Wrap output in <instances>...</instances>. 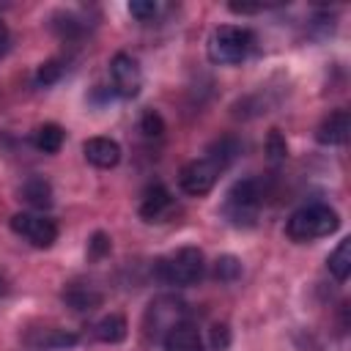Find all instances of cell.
<instances>
[{"label": "cell", "mask_w": 351, "mask_h": 351, "mask_svg": "<svg viewBox=\"0 0 351 351\" xmlns=\"http://www.w3.org/2000/svg\"><path fill=\"white\" fill-rule=\"evenodd\" d=\"M326 263H329L332 277H335L337 282H346L348 274H351V239H343V241L335 247V252L329 255Z\"/></svg>", "instance_id": "cell-19"}, {"label": "cell", "mask_w": 351, "mask_h": 351, "mask_svg": "<svg viewBox=\"0 0 351 351\" xmlns=\"http://www.w3.org/2000/svg\"><path fill=\"white\" fill-rule=\"evenodd\" d=\"M63 140H66V132L58 123H41L33 132V145L38 151H44V154H58L60 145H63Z\"/></svg>", "instance_id": "cell-17"}, {"label": "cell", "mask_w": 351, "mask_h": 351, "mask_svg": "<svg viewBox=\"0 0 351 351\" xmlns=\"http://www.w3.org/2000/svg\"><path fill=\"white\" fill-rule=\"evenodd\" d=\"M140 132H143L145 137H162V132H165L162 115H159L156 110H145L143 118H140Z\"/></svg>", "instance_id": "cell-23"}, {"label": "cell", "mask_w": 351, "mask_h": 351, "mask_svg": "<svg viewBox=\"0 0 351 351\" xmlns=\"http://www.w3.org/2000/svg\"><path fill=\"white\" fill-rule=\"evenodd\" d=\"M219 173H222V167H219L211 156H200V159H192V162H186V165L181 167L178 184H181V189H184L186 195L200 197V195H206V192L214 189Z\"/></svg>", "instance_id": "cell-6"}, {"label": "cell", "mask_w": 351, "mask_h": 351, "mask_svg": "<svg viewBox=\"0 0 351 351\" xmlns=\"http://www.w3.org/2000/svg\"><path fill=\"white\" fill-rule=\"evenodd\" d=\"M82 154L93 167H101V170H110L121 162V145L110 137H88L82 143Z\"/></svg>", "instance_id": "cell-12"}, {"label": "cell", "mask_w": 351, "mask_h": 351, "mask_svg": "<svg viewBox=\"0 0 351 351\" xmlns=\"http://www.w3.org/2000/svg\"><path fill=\"white\" fill-rule=\"evenodd\" d=\"M77 340L80 337L74 332L58 329V326H44V329H36L25 337L30 351H66V348L77 346Z\"/></svg>", "instance_id": "cell-9"}, {"label": "cell", "mask_w": 351, "mask_h": 351, "mask_svg": "<svg viewBox=\"0 0 351 351\" xmlns=\"http://www.w3.org/2000/svg\"><path fill=\"white\" fill-rule=\"evenodd\" d=\"M241 154V143L236 140V137H219V140H214L211 145H208V151H206V156H211L222 170H228L233 162H236V156Z\"/></svg>", "instance_id": "cell-18"}, {"label": "cell", "mask_w": 351, "mask_h": 351, "mask_svg": "<svg viewBox=\"0 0 351 351\" xmlns=\"http://www.w3.org/2000/svg\"><path fill=\"white\" fill-rule=\"evenodd\" d=\"M126 332H129V324H126V318H123L121 313H110V315L99 318V321H96V326H93L96 340L110 343V346H115V343L126 340Z\"/></svg>", "instance_id": "cell-15"}, {"label": "cell", "mask_w": 351, "mask_h": 351, "mask_svg": "<svg viewBox=\"0 0 351 351\" xmlns=\"http://www.w3.org/2000/svg\"><path fill=\"white\" fill-rule=\"evenodd\" d=\"M110 80H112V93H118L121 99H134L143 88V69H140L137 58H132L129 52L112 55Z\"/></svg>", "instance_id": "cell-7"}, {"label": "cell", "mask_w": 351, "mask_h": 351, "mask_svg": "<svg viewBox=\"0 0 351 351\" xmlns=\"http://www.w3.org/2000/svg\"><path fill=\"white\" fill-rule=\"evenodd\" d=\"M261 186L255 178H244V181H236L228 195H225V206H222V214L230 225L236 228H252L255 219H258V208H261Z\"/></svg>", "instance_id": "cell-4"}, {"label": "cell", "mask_w": 351, "mask_h": 351, "mask_svg": "<svg viewBox=\"0 0 351 351\" xmlns=\"http://www.w3.org/2000/svg\"><path fill=\"white\" fill-rule=\"evenodd\" d=\"M11 230L16 236H22L27 244L38 247V250H47L58 241V225H55V219H49L44 214H30V211L14 214L11 217Z\"/></svg>", "instance_id": "cell-5"}, {"label": "cell", "mask_w": 351, "mask_h": 351, "mask_svg": "<svg viewBox=\"0 0 351 351\" xmlns=\"http://www.w3.org/2000/svg\"><path fill=\"white\" fill-rule=\"evenodd\" d=\"M250 49H252V33L247 27L219 25L208 38V60L217 66H236L250 55Z\"/></svg>", "instance_id": "cell-3"}, {"label": "cell", "mask_w": 351, "mask_h": 351, "mask_svg": "<svg viewBox=\"0 0 351 351\" xmlns=\"http://www.w3.org/2000/svg\"><path fill=\"white\" fill-rule=\"evenodd\" d=\"M19 195H22V200H25L27 206H33V208H49V206H52V186H49L47 178H38V176L27 178V181L22 184Z\"/></svg>", "instance_id": "cell-16"}, {"label": "cell", "mask_w": 351, "mask_h": 351, "mask_svg": "<svg viewBox=\"0 0 351 351\" xmlns=\"http://www.w3.org/2000/svg\"><path fill=\"white\" fill-rule=\"evenodd\" d=\"M184 315V302H178L176 296H159L151 302L148 313H145V329L151 337H156L159 332H167L170 326H176Z\"/></svg>", "instance_id": "cell-8"}, {"label": "cell", "mask_w": 351, "mask_h": 351, "mask_svg": "<svg viewBox=\"0 0 351 351\" xmlns=\"http://www.w3.org/2000/svg\"><path fill=\"white\" fill-rule=\"evenodd\" d=\"M170 211H173V195L167 192V186L151 184V186L143 192L140 217H143L145 222H162V219H167Z\"/></svg>", "instance_id": "cell-10"}, {"label": "cell", "mask_w": 351, "mask_h": 351, "mask_svg": "<svg viewBox=\"0 0 351 351\" xmlns=\"http://www.w3.org/2000/svg\"><path fill=\"white\" fill-rule=\"evenodd\" d=\"M63 302L77 313H90L104 302V296L90 282H71L63 288Z\"/></svg>", "instance_id": "cell-14"}, {"label": "cell", "mask_w": 351, "mask_h": 351, "mask_svg": "<svg viewBox=\"0 0 351 351\" xmlns=\"http://www.w3.org/2000/svg\"><path fill=\"white\" fill-rule=\"evenodd\" d=\"M228 8H230L233 14H258L263 5H250V3H230Z\"/></svg>", "instance_id": "cell-27"}, {"label": "cell", "mask_w": 351, "mask_h": 351, "mask_svg": "<svg viewBox=\"0 0 351 351\" xmlns=\"http://www.w3.org/2000/svg\"><path fill=\"white\" fill-rule=\"evenodd\" d=\"M230 343V332L225 324H214L211 326V351H225Z\"/></svg>", "instance_id": "cell-26"}, {"label": "cell", "mask_w": 351, "mask_h": 351, "mask_svg": "<svg viewBox=\"0 0 351 351\" xmlns=\"http://www.w3.org/2000/svg\"><path fill=\"white\" fill-rule=\"evenodd\" d=\"M203 271H206V258L197 247H181L154 263V277L162 285H173V288L195 285L203 277Z\"/></svg>", "instance_id": "cell-2"}, {"label": "cell", "mask_w": 351, "mask_h": 351, "mask_svg": "<svg viewBox=\"0 0 351 351\" xmlns=\"http://www.w3.org/2000/svg\"><path fill=\"white\" fill-rule=\"evenodd\" d=\"M348 132H351V115H348V110H335V112H329L318 123L315 140L321 145H343L348 140Z\"/></svg>", "instance_id": "cell-11"}, {"label": "cell", "mask_w": 351, "mask_h": 351, "mask_svg": "<svg viewBox=\"0 0 351 351\" xmlns=\"http://www.w3.org/2000/svg\"><path fill=\"white\" fill-rule=\"evenodd\" d=\"M162 346L165 351H206L203 337L192 321H178L176 326H170L162 337Z\"/></svg>", "instance_id": "cell-13"}, {"label": "cell", "mask_w": 351, "mask_h": 351, "mask_svg": "<svg viewBox=\"0 0 351 351\" xmlns=\"http://www.w3.org/2000/svg\"><path fill=\"white\" fill-rule=\"evenodd\" d=\"M266 148H269L271 159H285V156H288V145H285V140H282V134H280L277 129L269 132V143H266Z\"/></svg>", "instance_id": "cell-25"}, {"label": "cell", "mask_w": 351, "mask_h": 351, "mask_svg": "<svg viewBox=\"0 0 351 351\" xmlns=\"http://www.w3.org/2000/svg\"><path fill=\"white\" fill-rule=\"evenodd\" d=\"M8 44H11V36H8V27L0 22V55L8 52Z\"/></svg>", "instance_id": "cell-28"}, {"label": "cell", "mask_w": 351, "mask_h": 351, "mask_svg": "<svg viewBox=\"0 0 351 351\" xmlns=\"http://www.w3.org/2000/svg\"><path fill=\"white\" fill-rule=\"evenodd\" d=\"M5 291H8V280H5V274L0 271V296H5Z\"/></svg>", "instance_id": "cell-29"}, {"label": "cell", "mask_w": 351, "mask_h": 351, "mask_svg": "<svg viewBox=\"0 0 351 351\" xmlns=\"http://www.w3.org/2000/svg\"><path fill=\"white\" fill-rule=\"evenodd\" d=\"M110 252V236L107 233H93V239L88 241V255L90 258H104Z\"/></svg>", "instance_id": "cell-24"}, {"label": "cell", "mask_w": 351, "mask_h": 351, "mask_svg": "<svg viewBox=\"0 0 351 351\" xmlns=\"http://www.w3.org/2000/svg\"><path fill=\"white\" fill-rule=\"evenodd\" d=\"M129 14L137 22H154L156 14H159V3H154V0H132L129 3Z\"/></svg>", "instance_id": "cell-21"}, {"label": "cell", "mask_w": 351, "mask_h": 351, "mask_svg": "<svg viewBox=\"0 0 351 351\" xmlns=\"http://www.w3.org/2000/svg\"><path fill=\"white\" fill-rule=\"evenodd\" d=\"M340 228V217L335 208H329L326 203H310L302 206L291 214V219L285 222V233L291 241L304 244V241H315L324 239L329 233H335Z\"/></svg>", "instance_id": "cell-1"}, {"label": "cell", "mask_w": 351, "mask_h": 351, "mask_svg": "<svg viewBox=\"0 0 351 351\" xmlns=\"http://www.w3.org/2000/svg\"><path fill=\"white\" fill-rule=\"evenodd\" d=\"M60 74H63V63H60V60H47V63H41L38 71H36V85L47 88V85L58 82Z\"/></svg>", "instance_id": "cell-22"}, {"label": "cell", "mask_w": 351, "mask_h": 351, "mask_svg": "<svg viewBox=\"0 0 351 351\" xmlns=\"http://www.w3.org/2000/svg\"><path fill=\"white\" fill-rule=\"evenodd\" d=\"M214 277H217L219 282H233V280H239V277H241V263H239V258H233V255L217 258V263H214Z\"/></svg>", "instance_id": "cell-20"}]
</instances>
